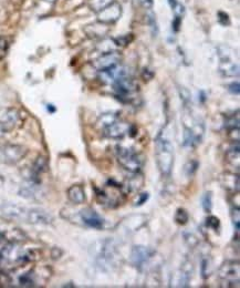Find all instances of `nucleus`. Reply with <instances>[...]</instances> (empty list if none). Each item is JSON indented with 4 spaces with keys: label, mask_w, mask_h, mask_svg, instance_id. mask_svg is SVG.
<instances>
[{
    "label": "nucleus",
    "mask_w": 240,
    "mask_h": 288,
    "mask_svg": "<svg viewBox=\"0 0 240 288\" xmlns=\"http://www.w3.org/2000/svg\"><path fill=\"white\" fill-rule=\"evenodd\" d=\"M116 48H117V46L115 44L114 39H104V40L101 41V44H98V49L100 50V52H102V54H106V52H111V51H115Z\"/></svg>",
    "instance_id": "nucleus-26"
},
{
    "label": "nucleus",
    "mask_w": 240,
    "mask_h": 288,
    "mask_svg": "<svg viewBox=\"0 0 240 288\" xmlns=\"http://www.w3.org/2000/svg\"><path fill=\"white\" fill-rule=\"evenodd\" d=\"M168 2H170V6L173 10V14H174V16L177 18L183 19L184 14H185V12H186L184 4L178 2V0H168Z\"/></svg>",
    "instance_id": "nucleus-27"
},
{
    "label": "nucleus",
    "mask_w": 240,
    "mask_h": 288,
    "mask_svg": "<svg viewBox=\"0 0 240 288\" xmlns=\"http://www.w3.org/2000/svg\"><path fill=\"white\" fill-rule=\"evenodd\" d=\"M133 40V36L132 34H124V36H121L119 38H115V44L117 47H125L129 44L132 42Z\"/></svg>",
    "instance_id": "nucleus-34"
},
{
    "label": "nucleus",
    "mask_w": 240,
    "mask_h": 288,
    "mask_svg": "<svg viewBox=\"0 0 240 288\" xmlns=\"http://www.w3.org/2000/svg\"><path fill=\"white\" fill-rule=\"evenodd\" d=\"M28 154V148L18 144H6L0 146V162L6 164H17Z\"/></svg>",
    "instance_id": "nucleus-3"
},
{
    "label": "nucleus",
    "mask_w": 240,
    "mask_h": 288,
    "mask_svg": "<svg viewBox=\"0 0 240 288\" xmlns=\"http://www.w3.org/2000/svg\"><path fill=\"white\" fill-rule=\"evenodd\" d=\"M155 158L163 176H168L174 166V146L166 136L160 134L155 142Z\"/></svg>",
    "instance_id": "nucleus-1"
},
{
    "label": "nucleus",
    "mask_w": 240,
    "mask_h": 288,
    "mask_svg": "<svg viewBox=\"0 0 240 288\" xmlns=\"http://www.w3.org/2000/svg\"><path fill=\"white\" fill-rule=\"evenodd\" d=\"M113 2L114 0H89V7L92 12L98 14Z\"/></svg>",
    "instance_id": "nucleus-25"
},
{
    "label": "nucleus",
    "mask_w": 240,
    "mask_h": 288,
    "mask_svg": "<svg viewBox=\"0 0 240 288\" xmlns=\"http://www.w3.org/2000/svg\"><path fill=\"white\" fill-rule=\"evenodd\" d=\"M154 254L155 252L150 248H146V246H133L131 250V263L134 265L136 268L142 270L146 264H149V262L152 260Z\"/></svg>",
    "instance_id": "nucleus-10"
},
{
    "label": "nucleus",
    "mask_w": 240,
    "mask_h": 288,
    "mask_svg": "<svg viewBox=\"0 0 240 288\" xmlns=\"http://www.w3.org/2000/svg\"><path fill=\"white\" fill-rule=\"evenodd\" d=\"M202 206H203V210H205L207 214L212 212V208H213V193L212 192H206L203 195Z\"/></svg>",
    "instance_id": "nucleus-28"
},
{
    "label": "nucleus",
    "mask_w": 240,
    "mask_h": 288,
    "mask_svg": "<svg viewBox=\"0 0 240 288\" xmlns=\"http://www.w3.org/2000/svg\"><path fill=\"white\" fill-rule=\"evenodd\" d=\"M217 17H218V22L221 24H223V26H229V24H231V18H229L228 14L224 12H218Z\"/></svg>",
    "instance_id": "nucleus-36"
},
{
    "label": "nucleus",
    "mask_w": 240,
    "mask_h": 288,
    "mask_svg": "<svg viewBox=\"0 0 240 288\" xmlns=\"http://www.w3.org/2000/svg\"><path fill=\"white\" fill-rule=\"evenodd\" d=\"M185 240L187 242L188 245H190L191 248H194V246H196L198 244V240L196 238V236L192 233L185 234Z\"/></svg>",
    "instance_id": "nucleus-38"
},
{
    "label": "nucleus",
    "mask_w": 240,
    "mask_h": 288,
    "mask_svg": "<svg viewBox=\"0 0 240 288\" xmlns=\"http://www.w3.org/2000/svg\"><path fill=\"white\" fill-rule=\"evenodd\" d=\"M95 250H96L95 260L100 264L101 267L111 266L114 264V262L116 260L115 248L113 246V244H112V242L110 240L101 242L100 246H98Z\"/></svg>",
    "instance_id": "nucleus-8"
},
{
    "label": "nucleus",
    "mask_w": 240,
    "mask_h": 288,
    "mask_svg": "<svg viewBox=\"0 0 240 288\" xmlns=\"http://www.w3.org/2000/svg\"><path fill=\"white\" fill-rule=\"evenodd\" d=\"M206 224L208 228H211L212 230H215V232H219V230H221V220H219V218H216V216L209 215L206 218Z\"/></svg>",
    "instance_id": "nucleus-33"
},
{
    "label": "nucleus",
    "mask_w": 240,
    "mask_h": 288,
    "mask_svg": "<svg viewBox=\"0 0 240 288\" xmlns=\"http://www.w3.org/2000/svg\"><path fill=\"white\" fill-rule=\"evenodd\" d=\"M6 132H8V128L7 126H4V123L0 121V138L3 136L4 134H6Z\"/></svg>",
    "instance_id": "nucleus-43"
},
{
    "label": "nucleus",
    "mask_w": 240,
    "mask_h": 288,
    "mask_svg": "<svg viewBox=\"0 0 240 288\" xmlns=\"http://www.w3.org/2000/svg\"><path fill=\"white\" fill-rule=\"evenodd\" d=\"M18 284L21 287H34L37 285V274L34 270H29L18 277Z\"/></svg>",
    "instance_id": "nucleus-21"
},
{
    "label": "nucleus",
    "mask_w": 240,
    "mask_h": 288,
    "mask_svg": "<svg viewBox=\"0 0 240 288\" xmlns=\"http://www.w3.org/2000/svg\"><path fill=\"white\" fill-rule=\"evenodd\" d=\"M106 26L108 24H101L99 22L94 24H90L85 28V34L91 38H102L109 32V28Z\"/></svg>",
    "instance_id": "nucleus-18"
},
{
    "label": "nucleus",
    "mask_w": 240,
    "mask_h": 288,
    "mask_svg": "<svg viewBox=\"0 0 240 288\" xmlns=\"http://www.w3.org/2000/svg\"><path fill=\"white\" fill-rule=\"evenodd\" d=\"M226 158H227V161L231 163L232 166H235V161H236V163L239 166V143L238 142L236 143V146H234L227 152Z\"/></svg>",
    "instance_id": "nucleus-29"
},
{
    "label": "nucleus",
    "mask_w": 240,
    "mask_h": 288,
    "mask_svg": "<svg viewBox=\"0 0 240 288\" xmlns=\"http://www.w3.org/2000/svg\"><path fill=\"white\" fill-rule=\"evenodd\" d=\"M218 70L219 74L227 78H235L239 76V64L235 60H221Z\"/></svg>",
    "instance_id": "nucleus-14"
},
{
    "label": "nucleus",
    "mask_w": 240,
    "mask_h": 288,
    "mask_svg": "<svg viewBox=\"0 0 240 288\" xmlns=\"http://www.w3.org/2000/svg\"><path fill=\"white\" fill-rule=\"evenodd\" d=\"M131 76V71L129 66L116 64L110 69L99 71V80L104 84H113L117 80Z\"/></svg>",
    "instance_id": "nucleus-7"
},
{
    "label": "nucleus",
    "mask_w": 240,
    "mask_h": 288,
    "mask_svg": "<svg viewBox=\"0 0 240 288\" xmlns=\"http://www.w3.org/2000/svg\"><path fill=\"white\" fill-rule=\"evenodd\" d=\"M47 109H48V111H50L51 113H53V112H55V108H54L53 106H51V104H48V106H47Z\"/></svg>",
    "instance_id": "nucleus-44"
},
{
    "label": "nucleus",
    "mask_w": 240,
    "mask_h": 288,
    "mask_svg": "<svg viewBox=\"0 0 240 288\" xmlns=\"http://www.w3.org/2000/svg\"><path fill=\"white\" fill-rule=\"evenodd\" d=\"M150 198V194L149 193H142L139 195V198H137V200L135 202V206H141V205L144 204L147 200H149Z\"/></svg>",
    "instance_id": "nucleus-39"
},
{
    "label": "nucleus",
    "mask_w": 240,
    "mask_h": 288,
    "mask_svg": "<svg viewBox=\"0 0 240 288\" xmlns=\"http://www.w3.org/2000/svg\"><path fill=\"white\" fill-rule=\"evenodd\" d=\"M228 90H229V92H231V94L238 96V94H239V91H240V90H239V82H238V81H237V82H233L232 84H229Z\"/></svg>",
    "instance_id": "nucleus-41"
},
{
    "label": "nucleus",
    "mask_w": 240,
    "mask_h": 288,
    "mask_svg": "<svg viewBox=\"0 0 240 288\" xmlns=\"http://www.w3.org/2000/svg\"><path fill=\"white\" fill-rule=\"evenodd\" d=\"M181 24H182V18H177V17H175L174 22H173V28H174L175 32H178V30H180Z\"/></svg>",
    "instance_id": "nucleus-42"
},
{
    "label": "nucleus",
    "mask_w": 240,
    "mask_h": 288,
    "mask_svg": "<svg viewBox=\"0 0 240 288\" xmlns=\"http://www.w3.org/2000/svg\"><path fill=\"white\" fill-rule=\"evenodd\" d=\"M0 178H1V176H0Z\"/></svg>",
    "instance_id": "nucleus-46"
},
{
    "label": "nucleus",
    "mask_w": 240,
    "mask_h": 288,
    "mask_svg": "<svg viewBox=\"0 0 240 288\" xmlns=\"http://www.w3.org/2000/svg\"><path fill=\"white\" fill-rule=\"evenodd\" d=\"M219 278H221L227 287H235L236 284L239 287V274L240 267L238 262L228 260L219 268Z\"/></svg>",
    "instance_id": "nucleus-5"
},
{
    "label": "nucleus",
    "mask_w": 240,
    "mask_h": 288,
    "mask_svg": "<svg viewBox=\"0 0 240 288\" xmlns=\"http://www.w3.org/2000/svg\"><path fill=\"white\" fill-rule=\"evenodd\" d=\"M222 185L226 190L239 191V176L232 173H226L222 176Z\"/></svg>",
    "instance_id": "nucleus-20"
},
{
    "label": "nucleus",
    "mask_w": 240,
    "mask_h": 288,
    "mask_svg": "<svg viewBox=\"0 0 240 288\" xmlns=\"http://www.w3.org/2000/svg\"><path fill=\"white\" fill-rule=\"evenodd\" d=\"M75 222H81L83 225L88 226V228L95 230L104 228L106 224V220L92 208H84L79 210L76 213V220H74V223Z\"/></svg>",
    "instance_id": "nucleus-6"
},
{
    "label": "nucleus",
    "mask_w": 240,
    "mask_h": 288,
    "mask_svg": "<svg viewBox=\"0 0 240 288\" xmlns=\"http://www.w3.org/2000/svg\"><path fill=\"white\" fill-rule=\"evenodd\" d=\"M133 128H133V126L130 124L129 122L117 120L113 124L104 128V134L110 138L120 140V138H123L127 134H131L133 132Z\"/></svg>",
    "instance_id": "nucleus-12"
},
{
    "label": "nucleus",
    "mask_w": 240,
    "mask_h": 288,
    "mask_svg": "<svg viewBox=\"0 0 240 288\" xmlns=\"http://www.w3.org/2000/svg\"><path fill=\"white\" fill-rule=\"evenodd\" d=\"M45 2H51V4H52V2H57V0H45Z\"/></svg>",
    "instance_id": "nucleus-45"
},
{
    "label": "nucleus",
    "mask_w": 240,
    "mask_h": 288,
    "mask_svg": "<svg viewBox=\"0 0 240 288\" xmlns=\"http://www.w3.org/2000/svg\"><path fill=\"white\" fill-rule=\"evenodd\" d=\"M40 194V190L38 188V183L30 182L29 185H24L19 190V195L23 198L28 200H35L38 198Z\"/></svg>",
    "instance_id": "nucleus-19"
},
{
    "label": "nucleus",
    "mask_w": 240,
    "mask_h": 288,
    "mask_svg": "<svg viewBox=\"0 0 240 288\" xmlns=\"http://www.w3.org/2000/svg\"><path fill=\"white\" fill-rule=\"evenodd\" d=\"M198 162L196 160H192V161H188L186 164H185V166H184V172H185L186 174V176L188 178H191L193 176L194 174L196 173L197 171V168H198Z\"/></svg>",
    "instance_id": "nucleus-32"
},
{
    "label": "nucleus",
    "mask_w": 240,
    "mask_h": 288,
    "mask_svg": "<svg viewBox=\"0 0 240 288\" xmlns=\"http://www.w3.org/2000/svg\"><path fill=\"white\" fill-rule=\"evenodd\" d=\"M1 212L3 215L8 216V218H21L25 216V210L23 208L18 206L16 204H4L3 206H1Z\"/></svg>",
    "instance_id": "nucleus-17"
},
{
    "label": "nucleus",
    "mask_w": 240,
    "mask_h": 288,
    "mask_svg": "<svg viewBox=\"0 0 240 288\" xmlns=\"http://www.w3.org/2000/svg\"><path fill=\"white\" fill-rule=\"evenodd\" d=\"M122 14H123L122 4L114 0L108 7H105L103 10L96 14V18H98L99 22L109 26L116 22L122 17Z\"/></svg>",
    "instance_id": "nucleus-9"
},
{
    "label": "nucleus",
    "mask_w": 240,
    "mask_h": 288,
    "mask_svg": "<svg viewBox=\"0 0 240 288\" xmlns=\"http://www.w3.org/2000/svg\"><path fill=\"white\" fill-rule=\"evenodd\" d=\"M119 120V113L117 112H106L101 114L98 120V126L102 128L104 130L105 128L110 126L111 124H113L114 122Z\"/></svg>",
    "instance_id": "nucleus-22"
},
{
    "label": "nucleus",
    "mask_w": 240,
    "mask_h": 288,
    "mask_svg": "<svg viewBox=\"0 0 240 288\" xmlns=\"http://www.w3.org/2000/svg\"><path fill=\"white\" fill-rule=\"evenodd\" d=\"M8 48H9L8 40L2 37V36H0V56H3L7 54Z\"/></svg>",
    "instance_id": "nucleus-37"
},
{
    "label": "nucleus",
    "mask_w": 240,
    "mask_h": 288,
    "mask_svg": "<svg viewBox=\"0 0 240 288\" xmlns=\"http://www.w3.org/2000/svg\"><path fill=\"white\" fill-rule=\"evenodd\" d=\"M112 86H113L114 91L116 92L117 99L122 102H125V104H131L133 100V94L139 89V86L131 76H126V78L117 80Z\"/></svg>",
    "instance_id": "nucleus-4"
},
{
    "label": "nucleus",
    "mask_w": 240,
    "mask_h": 288,
    "mask_svg": "<svg viewBox=\"0 0 240 288\" xmlns=\"http://www.w3.org/2000/svg\"><path fill=\"white\" fill-rule=\"evenodd\" d=\"M232 216H233L234 225H235V228H236V232H237V234H238V232H239V222H240V213H239L238 206L233 208V210H232Z\"/></svg>",
    "instance_id": "nucleus-35"
},
{
    "label": "nucleus",
    "mask_w": 240,
    "mask_h": 288,
    "mask_svg": "<svg viewBox=\"0 0 240 288\" xmlns=\"http://www.w3.org/2000/svg\"><path fill=\"white\" fill-rule=\"evenodd\" d=\"M143 184H144V178H143V176H140L139 173H135V176L127 180L125 188L130 192L139 191V190L143 186Z\"/></svg>",
    "instance_id": "nucleus-23"
},
{
    "label": "nucleus",
    "mask_w": 240,
    "mask_h": 288,
    "mask_svg": "<svg viewBox=\"0 0 240 288\" xmlns=\"http://www.w3.org/2000/svg\"><path fill=\"white\" fill-rule=\"evenodd\" d=\"M192 272H193V264L191 262H186V263L182 266L181 270L176 274V284H178L177 286L180 287L190 286Z\"/></svg>",
    "instance_id": "nucleus-15"
},
{
    "label": "nucleus",
    "mask_w": 240,
    "mask_h": 288,
    "mask_svg": "<svg viewBox=\"0 0 240 288\" xmlns=\"http://www.w3.org/2000/svg\"><path fill=\"white\" fill-rule=\"evenodd\" d=\"M190 220V215H188L187 210L184 208H178L175 213V222L178 225H185Z\"/></svg>",
    "instance_id": "nucleus-30"
},
{
    "label": "nucleus",
    "mask_w": 240,
    "mask_h": 288,
    "mask_svg": "<svg viewBox=\"0 0 240 288\" xmlns=\"http://www.w3.org/2000/svg\"><path fill=\"white\" fill-rule=\"evenodd\" d=\"M213 272V262L212 258L209 256H203V258L201 260V272L202 277L204 280L208 278L209 276L212 275Z\"/></svg>",
    "instance_id": "nucleus-24"
},
{
    "label": "nucleus",
    "mask_w": 240,
    "mask_h": 288,
    "mask_svg": "<svg viewBox=\"0 0 240 288\" xmlns=\"http://www.w3.org/2000/svg\"><path fill=\"white\" fill-rule=\"evenodd\" d=\"M141 6L146 10H152L154 6V0H139Z\"/></svg>",
    "instance_id": "nucleus-40"
},
{
    "label": "nucleus",
    "mask_w": 240,
    "mask_h": 288,
    "mask_svg": "<svg viewBox=\"0 0 240 288\" xmlns=\"http://www.w3.org/2000/svg\"><path fill=\"white\" fill-rule=\"evenodd\" d=\"M24 218L30 224L49 225L53 222V216L42 208H31L25 212Z\"/></svg>",
    "instance_id": "nucleus-13"
},
{
    "label": "nucleus",
    "mask_w": 240,
    "mask_h": 288,
    "mask_svg": "<svg viewBox=\"0 0 240 288\" xmlns=\"http://www.w3.org/2000/svg\"><path fill=\"white\" fill-rule=\"evenodd\" d=\"M68 198L70 202L75 205L83 204L86 200L85 192L81 185H72V186L68 190Z\"/></svg>",
    "instance_id": "nucleus-16"
},
{
    "label": "nucleus",
    "mask_w": 240,
    "mask_h": 288,
    "mask_svg": "<svg viewBox=\"0 0 240 288\" xmlns=\"http://www.w3.org/2000/svg\"><path fill=\"white\" fill-rule=\"evenodd\" d=\"M115 153L120 166L131 173H139L143 166V158L131 148L116 146Z\"/></svg>",
    "instance_id": "nucleus-2"
},
{
    "label": "nucleus",
    "mask_w": 240,
    "mask_h": 288,
    "mask_svg": "<svg viewBox=\"0 0 240 288\" xmlns=\"http://www.w3.org/2000/svg\"><path fill=\"white\" fill-rule=\"evenodd\" d=\"M147 24H149V26H150L152 34L154 36V37H157V34H158L157 20H156V16L151 12V10H150V12L147 14Z\"/></svg>",
    "instance_id": "nucleus-31"
},
{
    "label": "nucleus",
    "mask_w": 240,
    "mask_h": 288,
    "mask_svg": "<svg viewBox=\"0 0 240 288\" xmlns=\"http://www.w3.org/2000/svg\"><path fill=\"white\" fill-rule=\"evenodd\" d=\"M122 60V56L117 50L111 51V52L102 54L99 58H96L92 66L96 71H103L106 69H110L112 66L119 64Z\"/></svg>",
    "instance_id": "nucleus-11"
}]
</instances>
